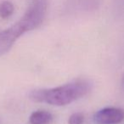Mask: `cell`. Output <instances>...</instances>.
Masks as SVG:
<instances>
[{
  "label": "cell",
  "mask_w": 124,
  "mask_h": 124,
  "mask_svg": "<svg viewBox=\"0 0 124 124\" xmlns=\"http://www.w3.org/2000/svg\"><path fill=\"white\" fill-rule=\"evenodd\" d=\"M48 0H30L23 16L16 24L0 31V55L6 54L19 38L41 26L46 17Z\"/></svg>",
  "instance_id": "obj_1"
},
{
  "label": "cell",
  "mask_w": 124,
  "mask_h": 124,
  "mask_svg": "<svg viewBox=\"0 0 124 124\" xmlns=\"http://www.w3.org/2000/svg\"><path fill=\"white\" fill-rule=\"evenodd\" d=\"M91 88L92 84L88 80L78 79L56 88L33 90L30 93V99L35 102L63 106L84 97Z\"/></svg>",
  "instance_id": "obj_2"
},
{
  "label": "cell",
  "mask_w": 124,
  "mask_h": 124,
  "mask_svg": "<svg viewBox=\"0 0 124 124\" xmlns=\"http://www.w3.org/2000/svg\"><path fill=\"white\" fill-rule=\"evenodd\" d=\"M124 119V111L116 107H105L93 116L95 124H119Z\"/></svg>",
  "instance_id": "obj_3"
},
{
  "label": "cell",
  "mask_w": 124,
  "mask_h": 124,
  "mask_svg": "<svg viewBox=\"0 0 124 124\" xmlns=\"http://www.w3.org/2000/svg\"><path fill=\"white\" fill-rule=\"evenodd\" d=\"M53 121V116L46 110H36L30 116L31 124H50Z\"/></svg>",
  "instance_id": "obj_4"
},
{
  "label": "cell",
  "mask_w": 124,
  "mask_h": 124,
  "mask_svg": "<svg viewBox=\"0 0 124 124\" xmlns=\"http://www.w3.org/2000/svg\"><path fill=\"white\" fill-rule=\"evenodd\" d=\"M15 7L13 4L9 1H3L0 4V17L2 19H8L13 15Z\"/></svg>",
  "instance_id": "obj_5"
},
{
  "label": "cell",
  "mask_w": 124,
  "mask_h": 124,
  "mask_svg": "<svg viewBox=\"0 0 124 124\" xmlns=\"http://www.w3.org/2000/svg\"><path fill=\"white\" fill-rule=\"evenodd\" d=\"M83 122H84V116L80 112L73 113L68 120L69 124H83Z\"/></svg>",
  "instance_id": "obj_6"
},
{
  "label": "cell",
  "mask_w": 124,
  "mask_h": 124,
  "mask_svg": "<svg viewBox=\"0 0 124 124\" xmlns=\"http://www.w3.org/2000/svg\"><path fill=\"white\" fill-rule=\"evenodd\" d=\"M122 90L124 91V74H123L122 78Z\"/></svg>",
  "instance_id": "obj_7"
}]
</instances>
